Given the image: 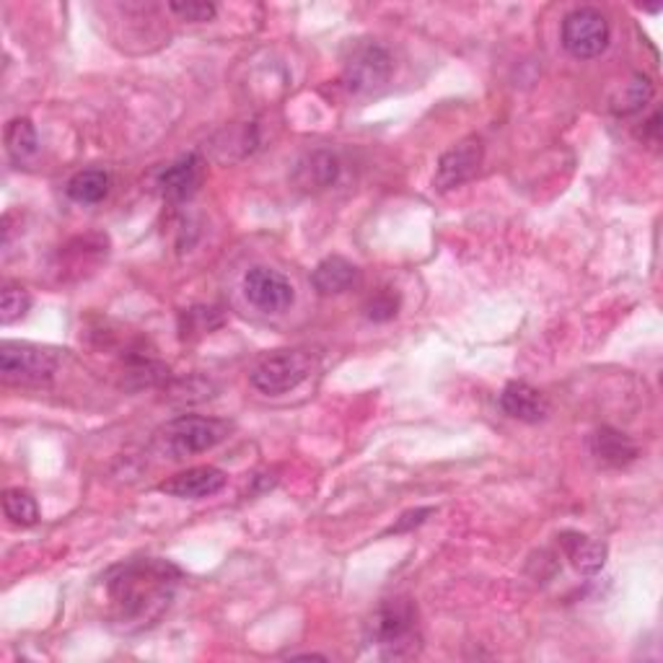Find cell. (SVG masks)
Listing matches in <instances>:
<instances>
[{"label": "cell", "mask_w": 663, "mask_h": 663, "mask_svg": "<svg viewBox=\"0 0 663 663\" xmlns=\"http://www.w3.org/2000/svg\"><path fill=\"white\" fill-rule=\"evenodd\" d=\"M58 368L55 353L32 343H3L0 348V374L9 384L34 387L52 379Z\"/></svg>", "instance_id": "6"}, {"label": "cell", "mask_w": 663, "mask_h": 663, "mask_svg": "<svg viewBox=\"0 0 663 663\" xmlns=\"http://www.w3.org/2000/svg\"><path fill=\"white\" fill-rule=\"evenodd\" d=\"M205 164L197 153H187V156L176 159L172 166H166L164 172L159 174V190L161 195L172 203H182V200H190L195 195L200 182H203Z\"/></svg>", "instance_id": "11"}, {"label": "cell", "mask_w": 663, "mask_h": 663, "mask_svg": "<svg viewBox=\"0 0 663 663\" xmlns=\"http://www.w3.org/2000/svg\"><path fill=\"white\" fill-rule=\"evenodd\" d=\"M226 472L218 467H192L184 469V472L169 477L166 482L159 484L161 492L166 496L180 498V500H200V498H211L215 492H221L226 488Z\"/></svg>", "instance_id": "10"}, {"label": "cell", "mask_w": 663, "mask_h": 663, "mask_svg": "<svg viewBox=\"0 0 663 663\" xmlns=\"http://www.w3.org/2000/svg\"><path fill=\"white\" fill-rule=\"evenodd\" d=\"M397 308H399L397 293L381 290V293H376V296L366 304V316H368V319H374V322H387V319H395Z\"/></svg>", "instance_id": "23"}, {"label": "cell", "mask_w": 663, "mask_h": 663, "mask_svg": "<svg viewBox=\"0 0 663 663\" xmlns=\"http://www.w3.org/2000/svg\"><path fill=\"white\" fill-rule=\"evenodd\" d=\"M169 11L176 13L182 21H192V24H203V21H211L218 13V9L213 3H205V0H187V3L174 0V3H169Z\"/></svg>", "instance_id": "22"}, {"label": "cell", "mask_w": 663, "mask_h": 663, "mask_svg": "<svg viewBox=\"0 0 663 663\" xmlns=\"http://www.w3.org/2000/svg\"><path fill=\"white\" fill-rule=\"evenodd\" d=\"M368 638L389 659L418 653V609L410 599H387L368 622Z\"/></svg>", "instance_id": "2"}, {"label": "cell", "mask_w": 663, "mask_h": 663, "mask_svg": "<svg viewBox=\"0 0 663 663\" xmlns=\"http://www.w3.org/2000/svg\"><path fill=\"white\" fill-rule=\"evenodd\" d=\"M500 407H503L508 418L521 422H539L547 418V412H550V402H547L542 391L529 387V384L523 381L508 384L503 395H500Z\"/></svg>", "instance_id": "13"}, {"label": "cell", "mask_w": 663, "mask_h": 663, "mask_svg": "<svg viewBox=\"0 0 663 663\" xmlns=\"http://www.w3.org/2000/svg\"><path fill=\"white\" fill-rule=\"evenodd\" d=\"M358 267L345 257H327L314 267L312 283L322 296H340L358 283Z\"/></svg>", "instance_id": "15"}, {"label": "cell", "mask_w": 663, "mask_h": 663, "mask_svg": "<svg viewBox=\"0 0 663 663\" xmlns=\"http://www.w3.org/2000/svg\"><path fill=\"white\" fill-rule=\"evenodd\" d=\"M428 516H434V508H418V511H407L402 519H399L395 527L389 529V534H399V531H407L412 527H420L422 521L428 519Z\"/></svg>", "instance_id": "25"}, {"label": "cell", "mask_w": 663, "mask_h": 663, "mask_svg": "<svg viewBox=\"0 0 663 663\" xmlns=\"http://www.w3.org/2000/svg\"><path fill=\"white\" fill-rule=\"evenodd\" d=\"M395 63L387 48L376 42H364L350 52V58L345 60L343 68V86L350 91L353 96H368L384 89L391 79Z\"/></svg>", "instance_id": "5"}, {"label": "cell", "mask_w": 663, "mask_h": 663, "mask_svg": "<svg viewBox=\"0 0 663 663\" xmlns=\"http://www.w3.org/2000/svg\"><path fill=\"white\" fill-rule=\"evenodd\" d=\"M653 99V83L645 75H632L628 83H622L612 96V112L620 118H630L643 110V106Z\"/></svg>", "instance_id": "18"}, {"label": "cell", "mask_w": 663, "mask_h": 663, "mask_svg": "<svg viewBox=\"0 0 663 663\" xmlns=\"http://www.w3.org/2000/svg\"><path fill=\"white\" fill-rule=\"evenodd\" d=\"M3 511L6 519L24 529L34 527V523L40 521V506H37L34 496L21 488H11L3 492Z\"/></svg>", "instance_id": "20"}, {"label": "cell", "mask_w": 663, "mask_h": 663, "mask_svg": "<svg viewBox=\"0 0 663 663\" xmlns=\"http://www.w3.org/2000/svg\"><path fill=\"white\" fill-rule=\"evenodd\" d=\"M340 176V161L332 151H312L293 169V182L304 192H322L332 187Z\"/></svg>", "instance_id": "12"}, {"label": "cell", "mask_w": 663, "mask_h": 663, "mask_svg": "<svg viewBox=\"0 0 663 663\" xmlns=\"http://www.w3.org/2000/svg\"><path fill=\"white\" fill-rule=\"evenodd\" d=\"M244 296L252 306H257L265 314L288 312L296 300V288L285 275L269 267H252L242 280Z\"/></svg>", "instance_id": "8"}, {"label": "cell", "mask_w": 663, "mask_h": 663, "mask_svg": "<svg viewBox=\"0 0 663 663\" xmlns=\"http://www.w3.org/2000/svg\"><path fill=\"white\" fill-rule=\"evenodd\" d=\"M110 174L102 172V169H86V172H79L68 182V197L81 205H96L110 195Z\"/></svg>", "instance_id": "17"}, {"label": "cell", "mask_w": 663, "mask_h": 663, "mask_svg": "<svg viewBox=\"0 0 663 663\" xmlns=\"http://www.w3.org/2000/svg\"><path fill=\"white\" fill-rule=\"evenodd\" d=\"M180 578V568L169 560H133L112 568L104 589L114 628L122 632L153 628L172 606Z\"/></svg>", "instance_id": "1"}, {"label": "cell", "mask_w": 663, "mask_h": 663, "mask_svg": "<svg viewBox=\"0 0 663 663\" xmlns=\"http://www.w3.org/2000/svg\"><path fill=\"white\" fill-rule=\"evenodd\" d=\"M29 308H32L29 290L21 288V285H6L3 296H0V319H3V324L19 322L21 316H27Z\"/></svg>", "instance_id": "21"}, {"label": "cell", "mask_w": 663, "mask_h": 663, "mask_svg": "<svg viewBox=\"0 0 663 663\" xmlns=\"http://www.w3.org/2000/svg\"><path fill=\"white\" fill-rule=\"evenodd\" d=\"M6 149H9V156L17 164L34 159L37 151H40V141H37V130L32 122L27 118L11 120L9 128H6Z\"/></svg>", "instance_id": "19"}, {"label": "cell", "mask_w": 663, "mask_h": 663, "mask_svg": "<svg viewBox=\"0 0 663 663\" xmlns=\"http://www.w3.org/2000/svg\"><path fill=\"white\" fill-rule=\"evenodd\" d=\"M609 21L596 9H575L562 21V48L578 60H593L609 48Z\"/></svg>", "instance_id": "7"}, {"label": "cell", "mask_w": 663, "mask_h": 663, "mask_svg": "<svg viewBox=\"0 0 663 663\" xmlns=\"http://www.w3.org/2000/svg\"><path fill=\"white\" fill-rule=\"evenodd\" d=\"M591 451L606 467H628L638 459V446L614 428H601L591 436Z\"/></svg>", "instance_id": "16"}, {"label": "cell", "mask_w": 663, "mask_h": 663, "mask_svg": "<svg viewBox=\"0 0 663 663\" xmlns=\"http://www.w3.org/2000/svg\"><path fill=\"white\" fill-rule=\"evenodd\" d=\"M211 316H218L215 308H190L187 314H184V322H187V332H197V335H203V332H211L213 327H218L221 322H211ZM184 332V335H187Z\"/></svg>", "instance_id": "24"}, {"label": "cell", "mask_w": 663, "mask_h": 663, "mask_svg": "<svg viewBox=\"0 0 663 663\" xmlns=\"http://www.w3.org/2000/svg\"><path fill=\"white\" fill-rule=\"evenodd\" d=\"M560 544L565 550L570 565L581 575H596L606 565V544L601 539H593L581 531H565L560 534Z\"/></svg>", "instance_id": "14"}, {"label": "cell", "mask_w": 663, "mask_h": 663, "mask_svg": "<svg viewBox=\"0 0 663 663\" xmlns=\"http://www.w3.org/2000/svg\"><path fill=\"white\" fill-rule=\"evenodd\" d=\"M231 430H234V426L228 420L205 418V415H182V418L166 422L159 430L156 441L169 459H187L215 449V446L226 441Z\"/></svg>", "instance_id": "3"}, {"label": "cell", "mask_w": 663, "mask_h": 663, "mask_svg": "<svg viewBox=\"0 0 663 663\" xmlns=\"http://www.w3.org/2000/svg\"><path fill=\"white\" fill-rule=\"evenodd\" d=\"M314 371V360L304 350H275L252 368L249 381L262 395L277 397L298 389Z\"/></svg>", "instance_id": "4"}, {"label": "cell", "mask_w": 663, "mask_h": 663, "mask_svg": "<svg viewBox=\"0 0 663 663\" xmlns=\"http://www.w3.org/2000/svg\"><path fill=\"white\" fill-rule=\"evenodd\" d=\"M482 164V143L480 137H467L459 145H453L451 151H446L441 161H438L434 187L438 192L457 190L461 184L472 180L477 169Z\"/></svg>", "instance_id": "9"}]
</instances>
